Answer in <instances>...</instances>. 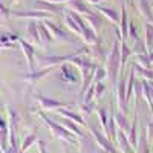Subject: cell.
<instances>
[{"label":"cell","instance_id":"obj_1","mask_svg":"<svg viewBox=\"0 0 153 153\" xmlns=\"http://www.w3.org/2000/svg\"><path fill=\"white\" fill-rule=\"evenodd\" d=\"M32 139H34V136H31V138H28V139H26V141H25V143H23V150H25V149H28V146H29V144L32 143Z\"/></svg>","mask_w":153,"mask_h":153}]
</instances>
